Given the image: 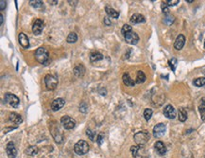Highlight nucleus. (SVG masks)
Listing matches in <instances>:
<instances>
[{"instance_id":"1","label":"nucleus","mask_w":205,"mask_h":158,"mask_svg":"<svg viewBox=\"0 0 205 158\" xmlns=\"http://www.w3.org/2000/svg\"><path fill=\"white\" fill-rule=\"evenodd\" d=\"M35 59L41 65H47L50 61L47 49L44 47H39L35 52Z\"/></svg>"},{"instance_id":"2","label":"nucleus","mask_w":205,"mask_h":158,"mask_svg":"<svg viewBox=\"0 0 205 158\" xmlns=\"http://www.w3.org/2000/svg\"><path fill=\"white\" fill-rule=\"evenodd\" d=\"M149 137H150L149 133L147 131L144 130V131H140V132L136 133L133 136V139H134L136 144L141 146V145L146 144L149 140Z\"/></svg>"},{"instance_id":"3","label":"nucleus","mask_w":205,"mask_h":158,"mask_svg":"<svg viewBox=\"0 0 205 158\" xmlns=\"http://www.w3.org/2000/svg\"><path fill=\"white\" fill-rule=\"evenodd\" d=\"M74 151L78 155H84L89 151V145L86 141L84 140H79L78 141L75 146H74Z\"/></svg>"},{"instance_id":"4","label":"nucleus","mask_w":205,"mask_h":158,"mask_svg":"<svg viewBox=\"0 0 205 158\" xmlns=\"http://www.w3.org/2000/svg\"><path fill=\"white\" fill-rule=\"evenodd\" d=\"M44 83L48 90H54L58 86V79L53 75L47 74L44 77Z\"/></svg>"},{"instance_id":"5","label":"nucleus","mask_w":205,"mask_h":158,"mask_svg":"<svg viewBox=\"0 0 205 158\" xmlns=\"http://www.w3.org/2000/svg\"><path fill=\"white\" fill-rule=\"evenodd\" d=\"M61 123L65 130H72L76 126V120L68 116L63 117L61 118Z\"/></svg>"},{"instance_id":"6","label":"nucleus","mask_w":205,"mask_h":158,"mask_svg":"<svg viewBox=\"0 0 205 158\" xmlns=\"http://www.w3.org/2000/svg\"><path fill=\"white\" fill-rule=\"evenodd\" d=\"M4 100L6 103L11 105L12 107H17L20 102L19 98L14 94H12V93H6L4 97Z\"/></svg>"},{"instance_id":"7","label":"nucleus","mask_w":205,"mask_h":158,"mask_svg":"<svg viewBox=\"0 0 205 158\" xmlns=\"http://www.w3.org/2000/svg\"><path fill=\"white\" fill-rule=\"evenodd\" d=\"M167 131V127L165 123H159L153 128V136L156 138H160L165 135Z\"/></svg>"},{"instance_id":"8","label":"nucleus","mask_w":205,"mask_h":158,"mask_svg":"<svg viewBox=\"0 0 205 158\" xmlns=\"http://www.w3.org/2000/svg\"><path fill=\"white\" fill-rule=\"evenodd\" d=\"M125 41L130 45H136L139 41V36L134 31H129L124 35Z\"/></svg>"},{"instance_id":"9","label":"nucleus","mask_w":205,"mask_h":158,"mask_svg":"<svg viewBox=\"0 0 205 158\" xmlns=\"http://www.w3.org/2000/svg\"><path fill=\"white\" fill-rule=\"evenodd\" d=\"M49 129L51 131V134H52L55 141L57 143H62L63 141V135H62V133L59 129V127H57L56 125H53V124H51V127L49 126Z\"/></svg>"},{"instance_id":"10","label":"nucleus","mask_w":205,"mask_h":158,"mask_svg":"<svg viewBox=\"0 0 205 158\" xmlns=\"http://www.w3.org/2000/svg\"><path fill=\"white\" fill-rule=\"evenodd\" d=\"M65 104V100L62 97H59V98H56L52 101L51 103V110L56 112V111H59L61 110Z\"/></svg>"},{"instance_id":"11","label":"nucleus","mask_w":205,"mask_h":158,"mask_svg":"<svg viewBox=\"0 0 205 158\" xmlns=\"http://www.w3.org/2000/svg\"><path fill=\"white\" fill-rule=\"evenodd\" d=\"M6 153L9 158H16L17 150L13 142H9L6 146Z\"/></svg>"},{"instance_id":"12","label":"nucleus","mask_w":205,"mask_h":158,"mask_svg":"<svg viewBox=\"0 0 205 158\" xmlns=\"http://www.w3.org/2000/svg\"><path fill=\"white\" fill-rule=\"evenodd\" d=\"M164 115L169 119H174L176 118V110L172 105L168 104L164 109Z\"/></svg>"},{"instance_id":"13","label":"nucleus","mask_w":205,"mask_h":158,"mask_svg":"<svg viewBox=\"0 0 205 158\" xmlns=\"http://www.w3.org/2000/svg\"><path fill=\"white\" fill-rule=\"evenodd\" d=\"M43 29H44V22L41 19L35 20L32 26V32L35 35H40L43 31Z\"/></svg>"},{"instance_id":"14","label":"nucleus","mask_w":205,"mask_h":158,"mask_svg":"<svg viewBox=\"0 0 205 158\" xmlns=\"http://www.w3.org/2000/svg\"><path fill=\"white\" fill-rule=\"evenodd\" d=\"M184 44H185V37H184V35L180 34V35H178V37H177L176 40H175L174 47H175L177 50H181V49L184 46Z\"/></svg>"},{"instance_id":"15","label":"nucleus","mask_w":205,"mask_h":158,"mask_svg":"<svg viewBox=\"0 0 205 158\" xmlns=\"http://www.w3.org/2000/svg\"><path fill=\"white\" fill-rule=\"evenodd\" d=\"M18 41H19V44L22 45V47L24 48H28L29 47V40H28V37L24 33V32H21L18 36Z\"/></svg>"},{"instance_id":"16","label":"nucleus","mask_w":205,"mask_h":158,"mask_svg":"<svg viewBox=\"0 0 205 158\" xmlns=\"http://www.w3.org/2000/svg\"><path fill=\"white\" fill-rule=\"evenodd\" d=\"M154 148H155V150L160 155H165L167 153V147H166V145L162 141H157L154 144Z\"/></svg>"},{"instance_id":"17","label":"nucleus","mask_w":205,"mask_h":158,"mask_svg":"<svg viewBox=\"0 0 205 158\" xmlns=\"http://www.w3.org/2000/svg\"><path fill=\"white\" fill-rule=\"evenodd\" d=\"M131 24H140V23H144L146 21L144 15L142 14H139V13H135L133 15H131Z\"/></svg>"},{"instance_id":"18","label":"nucleus","mask_w":205,"mask_h":158,"mask_svg":"<svg viewBox=\"0 0 205 158\" xmlns=\"http://www.w3.org/2000/svg\"><path fill=\"white\" fill-rule=\"evenodd\" d=\"M122 80H123L124 84H125L126 86H130V87L134 86V85H135V82H134V81L130 77V75H129L128 73H124V74H123Z\"/></svg>"},{"instance_id":"19","label":"nucleus","mask_w":205,"mask_h":158,"mask_svg":"<svg viewBox=\"0 0 205 158\" xmlns=\"http://www.w3.org/2000/svg\"><path fill=\"white\" fill-rule=\"evenodd\" d=\"M73 71H74V74L78 78H81V77H83V75L85 73V67L82 65H78V66H75Z\"/></svg>"},{"instance_id":"20","label":"nucleus","mask_w":205,"mask_h":158,"mask_svg":"<svg viewBox=\"0 0 205 158\" xmlns=\"http://www.w3.org/2000/svg\"><path fill=\"white\" fill-rule=\"evenodd\" d=\"M9 119L11 122L13 123H15V124H20L22 121H23V118L20 115L16 114V113H11L10 114V117H9Z\"/></svg>"},{"instance_id":"21","label":"nucleus","mask_w":205,"mask_h":158,"mask_svg":"<svg viewBox=\"0 0 205 158\" xmlns=\"http://www.w3.org/2000/svg\"><path fill=\"white\" fill-rule=\"evenodd\" d=\"M105 11H106V13L108 14V16H110L111 18H115V19H117L119 17V13L117 11H115V9L111 8V7H105Z\"/></svg>"},{"instance_id":"22","label":"nucleus","mask_w":205,"mask_h":158,"mask_svg":"<svg viewBox=\"0 0 205 158\" xmlns=\"http://www.w3.org/2000/svg\"><path fill=\"white\" fill-rule=\"evenodd\" d=\"M103 59V55H102L100 52H97V51H95V52H92L90 54V61L92 63H95V62H97V61H100Z\"/></svg>"},{"instance_id":"23","label":"nucleus","mask_w":205,"mask_h":158,"mask_svg":"<svg viewBox=\"0 0 205 158\" xmlns=\"http://www.w3.org/2000/svg\"><path fill=\"white\" fill-rule=\"evenodd\" d=\"M38 148L36 146H29L25 150V153L28 156H34L38 153Z\"/></svg>"},{"instance_id":"24","label":"nucleus","mask_w":205,"mask_h":158,"mask_svg":"<svg viewBox=\"0 0 205 158\" xmlns=\"http://www.w3.org/2000/svg\"><path fill=\"white\" fill-rule=\"evenodd\" d=\"M146 80V77L143 71H138L137 72V77H136V83H143Z\"/></svg>"},{"instance_id":"25","label":"nucleus","mask_w":205,"mask_h":158,"mask_svg":"<svg viewBox=\"0 0 205 158\" xmlns=\"http://www.w3.org/2000/svg\"><path fill=\"white\" fill-rule=\"evenodd\" d=\"M187 119V112L184 108H181L179 110V120L184 122Z\"/></svg>"},{"instance_id":"26","label":"nucleus","mask_w":205,"mask_h":158,"mask_svg":"<svg viewBox=\"0 0 205 158\" xmlns=\"http://www.w3.org/2000/svg\"><path fill=\"white\" fill-rule=\"evenodd\" d=\"M66 41H67V43H69V44L76 43V42L78 41V36H77V34H76L75 32H70V33L68 34L67 38H66Z\"/></svg>"},{"instance_id":"27","label":"nucleus","mask_w":205,"mask_h":158,"mask_svg":"<svg viewBox=\"0 0 205 158\" xmlns=\"http://www.w3.org/2000/svg\"><path fill=\"white\" fill-rule=\"evenodd\" d=\"M174 21H175V17L173 15H170V14L166 15V17L164 19V23L167 26H171Z\"/></svg>"},{"instance_id":"28","label":"nucleus","mask_w":205,"mask_h":158,"mask_svg":"<svg viewBox=\"0 0 205 158\" xmlns=\"http://www.w3.org/2000/svg\"><path fill=\"white\" fill-rule=\"evenodd\" d=\"M193 83L197 86V87H201L205 85V78H197L196 80H194Z\"/></svg>"},{"instance_id":"29","label":"nucleus","mask_w":205,"mask_h":158,"mask_svg":"<svg viewBox=\"0 0 205 158\" xmlns=\"http://www.w3.org/2000/svg\"><path fill=\"white\" fill-rule=\"evenodd\" d=\"M29 4L34 7L35 9H40L44 6V2L43 1H40V0H35V1H33V0H30L29 1Z\"/></svg>"},{"instance_id":"30","label":"nucleus","mask_w":205,"mask_h":158,"mask_svg":"<svg viewBox=\"0 0 205 158\" xmlns=\"http://www.w3.org/2000/svg\"><path fill=\"white\" fill-rule=\"evenodd\" d=\"M152 114H153V112H152L151 109H149V108L145 109V111H144V118H145V119H146V121H148V120L151 118Z\"/></svg>"},{"instance_id":"31","label":"nucleus","mask_w":205,"mask_h":158,"mask_svg":"<svg viewBox=\"0 0 205 158\" xmlns=\"http://www.w3.org/2000/svg\"><path fill=\"white\" fill-rule=\"evenodd\" d=\"M198 110L201 114L205 113V97H202L200 99V102L198 105Z\"/></svg>"},{"instance_id":"32","label":"nucleus","mask_w":205,"mask_h":158,"mask_svg":"<svg viewBox=\"0 0 205 158\" xmlns=\"http://www.w3.org/2000/svg\"><path fill=\"white\" fill-rule=\"evenodd\" d=\"M177 63H178V61H177L176 58H172V59L169 60L168 64H169V66H170V68H171L172 71H175L176 66H177Z\"/></svg>"},{"instance_id":"33","label":"nucleus","mask_w":205,"mask_h":158,"mask_svg":"<svg viewBox=\"0 0 205 158\" xmlns=\"http://www.w3.org/2000/svg\"><path fill=\"white\" fill-rule=\"evenodd\" d=\"M79 111L81 113H84V114L88 112V105H87V103L85 101H82L80 103V105H79Z\"/></svg>"},{"instance_id":"34","label":"nucleus","mask_w":205,"mask_h":158,"mask_svg":"<svg viewBox=\"0 0 205 158\" xmlns=\"http://www.w3.org/2000/svg\"><path fill=\"white\" fill-rule=\"evenodd\" d=\"M86 134H87V136L91 139V141H95V133L93 132L92 130L87 129V131H86Z\"/></svg>"},{"instance_id":"35","label":"nucleus","mask_w":205,"mask_h":158,"mask_svg":"<svg viewBox=\"0 0 205 158\" xmlns=\"http://www.w3.org/2000/svg\"><path fill=\"white\" fill-rule=\"evenodd\" d=\"M140 147H141V146H132V147L131 148V151L133 157H136V156H137V154H138V150H139Z\"/></svg>"},{"instance_id":"36","label":"nucleus","mask_w":205,"mask_h":158,"mask_svg":"<svg viewBox=\"0 0 205 158\" xmlns=\"http://www.w3.org/2000/svg\"><path fill=\"white\" fill-rule=\"evenodd\" d=\"M132 30V29H131V26H130V25H127V24H125L124 26H123V28H122V33H123V35H125L127 32H129V31H131Z\"/></svg>"},{"instance_id":"37","label":"nucleus","mask_w":205,"mask_h":158,"mask_svg":"<svg viewBox=\"0 0 205 158\" xmlns=\"http://www.w3.org/2000/svg\"><path fill=\"white\" fill-rule=\"evenodd\" d=\"M180 1L179 0H167V1H166V4L170 7V6H176Z\"/></svg>"},{"instance_id":"38","label":"nucleus","mask_w":205,"mask_h":158,"mask_svg":"<svg viewBox=\"0 0 205 158\" xmlns=\"http://www.w3.org/2000/svg\"><path fill=\"white\" fill-rule=\"evenodd\" d=\"M162 10H163V13H166L167 15L168 14L169 10H168V6L166 4V2H163V3H162Z\"/></svg>"},{"instance_id":"39","label":"nucleus","mask_w":205,"mask_h":158,"mask_svg":"<svg viewBox=\"0 0 205 158\" xmlns=\"http://www.w3.org/2000/svg\"><path fill=\"white\" fill-rule=\"evenodd\" d=\"M6 1H4V0H1V1H0V10L1 11H3L5 8H6Z\"/></svg>"},{"instance_id":"40","label":"nucleus","mask_w":205,"mask_h":158,"mask_svg":"<svg viewBox=\"0 0 205 158\" xmlns=\"http://www.w3.org/2000/svg\"><path fill=\"white\" fill-rule=\"evenodd\" d=\"M103 22H104L105 26H111V24H112V22H111V20H110L109 17H105L104 20H103Z\"/></svg>"},{"instance_id":"41","label":"nucleus","mask_w":205,"mask_h":158,"mask_svg":"<svg viewBox=\"0 0 205 158\" xmlns=\"http://www.w3.org/2000/svg\"><path fill=\"white\" fill-rule=\"evenodd\" d=\"M96 141H97L98 145H101L102 141H103V135H102V134H98V136H97V139H96Z\"/></svg>"},{"instance_id":"42","label":"nucleus","mask_w":205,"mask_h":158,"mask_svg":"<svg viewBox=\"0 0 205 158\" xmlns=\"http://www.w3.org/2000/svg\"><path fill=\"white\" fill-rule=\"evenodd\" d=\"M4 22V16L2 14H0V25H3Z\"/></svg>"},{"instance_id":"43","label":"nucleus","mask_w":205,"mask_h":158,"mask_svg":"<svg viewBox=\"0 0 205 158\" xmlns=\"http://www.w3.org/2000/svg\"><path fill=\"white\" fill-rule=\"evenodd\" d=\"M187 2H188V3H192L193 0H187Z\"/></svg>"},{"instance_id":"44","label":"nucleus","mask_w":205,"mask_h":158,"mask_svg":"<svg viewBox=\"0 0 205 158\" xmlns=\"http://www.w3.org/2000/svg\"><path fill=\"white\" fill-rule=\"evenodd\" d=\"M204 47H205V41H204Z\"/></svg>"}]
</instances>
